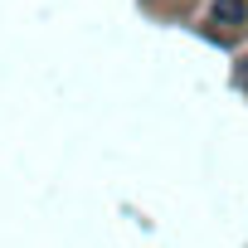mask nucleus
<instances>
[{
  "instance_id": "nucleus-1",
  "label": "nucleus",
  "mask_w": 248,
  "mask_h": 248,
  "mask_svg": "<svg viewBox=\"0 0 248 248\" xmlns=\"http://www.w3.org/2000/svg\"><path fill=\"white\" fill-rule=\"evenodd\" d=\"M214 15H219V20H229V25H238V20H243L248 10L238 5V0H219V5H214Z\"/></svg>"
}]
</instances>
